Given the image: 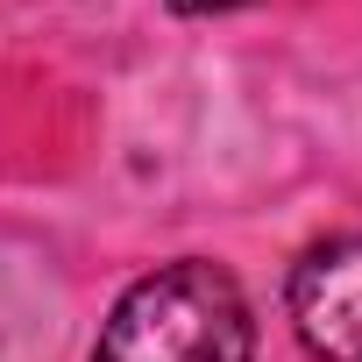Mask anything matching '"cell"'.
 I'll return each instance as SVG.
<instances>
[{
  "instance_id": "1",
  "label": "cell",
  "mask_w": 362,
  "mask_h": 362,
  "mask_svg": "<svg viewBox=\"0 0 362 362\" xmlns=\"http://www.w3.org/2000/svg\"><path fill=\"white\" fill-rule=\"evenodd\" d=\"M93 362H256L242 284L221 263H163L135 277L93 348Z\"/></svg>"
},
{
  "instance_id": "3",
  "label": "cell",
  "mask_w": 362,
  "mask_h": 362,
  "mask_svg": "<svg viewBox=\"0 0 362 362\" xmlns=\"http://www.w3.org/2000/svg\"><path fill=\"white\" fill-rule=\"evenodd\" d=\"M177 15H228V8H242V0H170Z\"/></svg>"
},
{
  "instance_id": "2",
  "label": "cell",
  "mask_w": 362,
  "mask_h": 362,
  "mask_svg": "<svg viewBox=\"0 0 362 362\" xmlns=\"http://www.w3.org/2000/svg\"><path fill=\"white\" fill-rule=\"evenodd\" d=\"M291 327L320 362H362V228L298 256Z\"/></svg>"
}]
</instances>
